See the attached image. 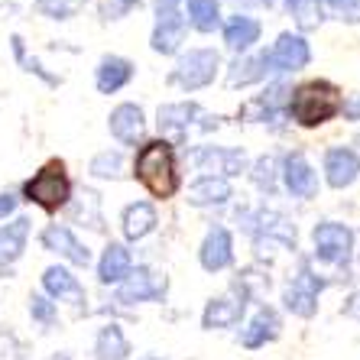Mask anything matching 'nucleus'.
<instances>
[{
  "label": "nucleus",
  "mask_w": 360,
  "mask_h": 360,
  "mask_svg": "<svg viewBox=\"0 0 360 360\" xmlns=\"http://www.w3.org/2000/svg\"><path fill=\"white\" fill-rule=\"evenodd\" d=\"M273 172H276V160H273V156H263V160L257 162V169H253V182L260 185V188H266V192H273Z\"/></svg>",
  "instance_id": "nucleus-34"
},
{
  "label": "nucleus",
  "mask_w": 360,
  "mask_h": 360,
  "mask_svg": "<svg viewBox=\"0 0 360 360\" xmlns=\"http://www.w3.org/2000/svg\"><path fill=\"white\" fill-rule=\"evenodd\" d=\"M130 78H134V65L127 59H120V56H108V59H101L94 82H98L101 94H114V91H120Z\"/></svg>",
  "instance_id": "nucleus-16"
},
{
  "label": "nucleus",
  "mask_w": 360,
  "mask_h": 360,
  "mask_svg": "<svg viewBox=\"0 0 360 360\" xmlns=\"http://www.w3.org/2000/svg\"><path fill=\"white\" fill-rule=\"evenodd\" d=\"M344 114H347V117H351V120H360V98H351V101H347V104H344Z\"/></svg>",
  "instance_id": "nucleus-38"
},
{
  "label": "nucleus",
  "mask_w": 360,
  "mask_h": 360,
  "mask_svg": "<svg viewBox=\"0 0 360 360\" xmlns=\"http://www.w3.org/2000/svg\"><path fill=\"white\" fill-rule=\"evenodd\" d=\"M36 7H39V13H46L52 20H68L84 7V0H39Z\"/></svg>",
  "instance_id": "nucleus-30"
},
{
  "label": "nucleus",
  "mask_w": 360,
  "mask_h": 360,
  "mask_svg": "<svg viewBox=\"0 0 360 360\" xmlns=\"http://www.w3.org/2000/svg\"><path fill=\"white\" fill-rule=\"evenodd\" d=\"M243 315V295L237 299V295H221V299L208 302V309H205V328L208 331H214V328H231L237 325Z\"/></svg>",
  "instance_id": "nucleus-19"
},
{
  "label": "nucleus",
  "mask_w": 360,
  "mask_h": 360,
  "mask_svg": "<svg viewBox=\"0 0 360 360\" xmlns=\"http://www.w3.org/2000/svg\"><path fill=\"white\" fill-rule=\"evenodd\" d=\"M42 247L52 253H59V257H65V260H72L75 266H88V263H91V250L82 247V243L75 240V234L62 224H49L42 231Z\"/></svg>",
  "instance_id": "nucleus-10"
},
{
  "label": "nucleus",
  "mask_w": 360,
  "mask_h": 360,
  "mask_svg": "<svg viewBox=\"0 0 360 360\" xmlns=\"http://www.w3.org/2000/svg\"><path fill=\"white\" fill-rule=\"evenodd\" d=\"M185 4H188V20L198 33H214L221 26L218 0H185Z\"/></svg>",
  "instance_id": "nucleus-26"
},
{
  "label": "nucleus",
  "mask_w": 360,
  "mask_h": 360,
  "mask_svg": "<svg viewBox=\"0 0 360 360\" xmlns=\"http://www.w3.org/2000/svg\"><path fill=\"white\" fill-rule=\"evenodd\" d=\"M315 257L325 263H347L351 260V250H354V234L351 227L338 224V221H325V224L315 227Z\"/></svg>",
  "instance_id": "nucleus-6"
},
{
  "label": "nucleus",
  "mask_w": 360,
  "mask_h": 360,
  "mask_svg": "<svg viewBox=\"0 0 360 360\" xmlns=\"http://www.w3.org/2000/svg\"><path fill=\"white\" fill-rule=\"evenodd\" d=\"M283 182L295 198H315V192H319V176H315V169L309 166V160L302 153H289L285 156Z\"/></svg>",
  "instance_id": "nucleus-9"
},
{
  "label": "nucleus",
  "mask_w": 360,
  "mask_h": 360,
  "mask_svg": "<svg viewBox=\"0 0 360 360\" xmlns=\"http://www.w3.org/2000/svg\"><path fill=\"white\" fill-rule=\"evenodd\" d=\"M260 78H266V65H263V56H257V59H237L227 82L237 88V84H250V82H260Z\"/></svg>",
  "instance_id": "nucleus-29"
},
{
  "label": "nucleus",
  "mask_w": 360,
  "mask_h": 360,
  "mask_svg": "<svg viewBox=\"0 0 360 360\" xmlns=\"http://www.w3.org/2000/svg\"><path fill=\"white\" fill-rule=\"evenodd\" d=\"M30 315H33L36 321H42V325H52V321H56V305H52L49 299H42V295H33V299H30Z\"/></svg>",
  "instance_id": "nucleus-35"
},
{
  "label": "nucleus",
  "mask_w": 360,
  "mask_h": 360,
  "mask_svg": "<svg viewBox=\"0 0 360 360\" xmlns=\"http://www.w3.org/2000/svg\"><path fill=\"white\" fill-rule=\"evenodd\" d=\"M227 198H231V185H227V179H218V176H205L188 188V201L198 205V208H205V205H224Z\"/></svg>",
  "instance_id": "nucleus-23"
},
{
  "label": "nucleus",
  "mask_w": 360,
  "mask_h": 360,
  "mask_svg": "<svg viewBox=\"0 0 360 360\" xmlns=\"http://www.w3.org/2000/svg\"><path fill=\"white\" fill-rule=\"evenodd\" d=\"M23 195H26V201L39 205V208L49 211V214L52 211H59L62 205L68 201V195H72V182H68L65 162L62 160L46 162V166H42L39 172L23 185Z\"/></svg>",
  "instance_id": "nucleus-3"
},
{
  "label": "nucleus",
  "mask_w": 360,
  "mask_h": 360,
  "mask_svg": "<svg viewBox=\"0 0 360 360\" xmlns=\"http://www.w3.org/2000/svg\"><path fill=\"white\" fill-rule=\"evenodd\" d=\"M130 354V344H127L124 331L117 325H108L98 335V360H124Z\"/></svg>",
  "instance_id": "nucleus-27"
},
{
  "label": "nucleus",
  "mask_w": 360,
  "mask_h": 360,
  "mask_svg": "<svg viewBox=\"0 0 360 360\" xmlns=\"http://www.w3.org/2000/svg\"><path fill=\"white\" fill-rule=\"evenodd\" d=\"M134 176L146 185L153 198H172L179 192V169H176V150L169 140H150L143 143L134 160Z\"/></svg>",
  "instance_id": "nucleus-1"
},
{
  "label": "nucleus",
  "mask_w": 360,
  "mask_h": 360,
  "mask_svg": "<svg viewBox=\"0 0 360 360\" xmlns=\"http://www.w3.org/2000/svg\"><path fill=\"white\" fill-rule=\"evenodd\" d=\"M13 208H17V198H10V195H0V218H7Z\"/></svg>",
  "instance_id": "nucleus-39"
},
{
  "label": "nucleus",
  "mask_w": 360,
  "mask_h": 360,
  "mask_svg": "<svg viewBox=\"0 0 360 360\" xmlns=\"http://www.w3.org/2000/svg\"><path fill=\"white\" fill-rule=\"evenodd\" d=\"M260 39V23L253 17H231L224 26V42L231 52H247Z\"/></svg>",
  "instance_id": "nucleus-22"
},
{
  "label": "nucleus",
  "mask_w": 360,
  "mask_h": 360,
  "mask_svg": "<svg viewBox=\"0 0 360 360\" xmlns=\"http://www.w3.org/2000/svg\"><path fill=\"white\" fill-rule=\"evenodd\" d=\"M285 7H289V13L295 17V23L302 30H315L325 20L321 17V0H285Z\"/></svg>",
  "instance_id": "nucleus-28"
},
{
  "label": "nucleus",
  "mask_w": 360,
  "mask_h": 360,
  "mask_svg": "<svg viewBox=\"0 0 360 360\" xmlns=\"http://www.w3.org/2000/svg\"><path fill=\"white\" fill-rule=\"evenodd\" d=\"M325 176H328V185H331V188H347V185H354V179L360 176L357 153L347 150V146H335V150H328Z\"/></svg>",
  "instance_id": "nucleus-13"
},
{
  "label": "nucleus",
  "mask_w": 360,
  "mask_h": 360,
  "mask_svg": "<svg viewBox=\"0 0 360 360\" xmlns=\"http://www.w3.org/2000/svg\"><path fill=\"white\" fill-rule=\"evenodd\" d=\"M198 166L205 172H218V179H224V176H237L247 166V156H243V150H221V146H214V150L201 153Z\"/></svg>",
  "instance_id": "nucleus-18"
},
{
  "label": "nucleus",
  "mask_w": 360,
  "mask_h": 360,
  "mask_svg": "<svg viewBox=\"0 0 360 360\" xmlns=\"http://www.w3.org/2000/svg\"><path fill=\"white\" fill-rule=\"evenodd\" d=\"M26 234H30V221H26V218H17L13 224L0 227V266L13 263L20 253H23Z\"/></svg>",
  "instance_id": "nucleus-24"
},
{
  "label": "nucleus",
  "mask_w": 360,
  "mask_h": 360,
  "mask_svg": "<svg viewBox=\"0 0 360 360\" xmlns=\"http://www.w3.org/2000/svg\"><path fill=\"white\" fill-rule=\"evenodd\" d=\"M321 279L311 273L309 266H302V273L285 285V309L299 315V319H311L319 309V292H321Z\"/></svg>",
  "instance_id": "nucleus-7"
},
{
  "label": "nucleus",
  "mask_w": 360,
  "mask_h": 360,
  "mask_svg": "<svg viewBox=\"0 0 360 360\" xmlns=\"http://www.w3.org/2000/svg\"><path fill=\"white\" fill-rule=\"evenodd\" d=\"M143 360H160V357H143Z\"/></svg>",
  "instance_id": "nucleus-41"
},
{
  "label": "nucleus",
  "mask_w": 360,
  "mask_h": 360,
  "mask_svg": "<svg viewBox=\"0 0 360 360\" xmlns=\"http://www.w3.org/2000/svg\"><path fill=\"white\" fill-rule=\"evenodd\" d=\"M23 357L26 351L20 344V338L13 331H7V328H0V360H23Z\"/></svg>",
  "instance_id": "nucleus-32"
},
{
  "label": "nucleus",
  "mask_w": 360,
  "mask_h": 360,
  "mask_svg": "<svg viewBox=\"0 0 360 360\" xmlns=\"http://www.w3.org/2000/svg\"><path fill=\"white\" fill-rule=\"evenodd\" d=\"M218 65H221V56L214 49H188L182 59L176 62L169 82L185 88V91H198V88H208L218 75Z\"/></svg>",
  "instance_id": "nucleus-4"
},
{
  "label": "nucleus",
  "mask_w": 360,
  "mask_h": 360,
  "mask_svg": "<svg viewBox=\"0 0 360 360\" xmlns=\"http://www.w3.org/2000/svg\"><path fill=\"white\" fill-rule=\"evenodd\" d=\"M192 117H201L198 104H162L160 114H156V124H160L162 134H172L176 140H182L185 127L192 124Z\"/></svg>",
  "instance_id": "nucleus-21"
},
{
  "label": "nucleus",
  "mask_w": 360,
  "mask_h": 360,
  "mask_svg": "<svg viewBox=\"0 0 360 360\" xmlns=\"http://www.w3.org/2000/svg\"><path fill=\"white\" fill-rule=\"evenodd\" d=\"M134 7H140V0H104V4H101V17L104 20H120V17H127Z\"/></svg>",
  "instance_id": "nucleus-33"
},
{
  "label": "nucleus",
  "mask_w": 360,
  "mask_h": 360,
  "mask_svg": "<svg viewBox=\"0 0 360 360\" xmlns=\"http://www.w3.org/2000/svg\"><path fill=\"white\" fill-rule=\"evenodd\" d=\"M143 130H146V120H143V110L136 104H120L110 114V134L117 136L124 146H136L143 140Z\"/></svg>",
  "instance_id": "nucleus-14"
},
{
  "label": "nucleus",
  "mask_w": 360,
  "mask_h": 360,
  "mask_svg": "<svg viewBox=\"0 0 360 360\" xmlns=\"http://www.w3.org/2000/svg\"><path fill=\"white\" fill-rule=\"evenodd\" d=\"M156 224H160V218H156V208H153L150 201H136V205H127L124 208L127 240H143Z\"/></svg>",
  "instance_id": "nucleus-20"
},
{
  "label": "nucleus",
  "mask_w": 360,
  "mask_h": 360,
  "mask_svg": "<svg viewBox=\"0 0 360 360\" xmlns=\"http://www.w3.org/2000/svg\"><path fill=\"white\" fill-rule=\"evenodd\" d=\"M130 269H134L130 250H127L124 243H110L108 250H104V257H101V263H98V279L104 285L124 283V279L130 276Z\"/></svg>",
  "instance_id": "nucleus-15"
},
{
  "label": "nucleus",
  "mask_w": 360,
  "mask_h": 360,
  "mask_svg": "<svg viewBox=\"0 0 360 360\" xmlns=\"http://www.w3.org/2000/svg\"><path fill=\"white\" fill-rule=\"evenodd\" d=\"M162 292H166V279L156 276L153 269L140 266V269H130V276L124 279V285H120L117 299L124 302V305H134V302L160 299Z\"/></svg>",
  "instance_id": "nucleus-8"
},
{
  "label": "nucleus",
  "mask_w": 360,
  "mask_h": 360,
  "mask_svg": "<svg viewBox=\"0 0 360 360\" xmlns=\"http://www.w3.org/2000/svg\"><path fill=\"white\" fill-rule=\"evenodd\" d=\"M185 33H188V20H185L179 10L160 13V17H156V30H153V52L172 56L185 42Z\"/></svg>",
  "instance_id": "nucleus-12"
},
{
  "label": "nucleus",
  "mask_w": 360,
  "mask_h": 360,
  "mask_svg": "<svg viewBox=\"0 0 360 360\" xmlns=\"http://www.w3.org/2000/svg\"><path fill=\"white\" fill-rule=\"evenodd\" d=\"M279 335V319L273 309H260L257 311V319L247 325V331H243V347H263L266 341H273V338Z\"/></svg>",
  "instance_id": "nucleus-25"
},
{
  "label": "nucleus",
  "mask_w": 360,
  "mask_h": 360,
  "mask_svg": "<svg viewBox=\"0 0 360 360\" xmlns=\"http://www.w3.org/2000/svg\"><path fill=\"white\" fill-rule=\"evenodd\" d=\"M120 172V153H101L91 160V176L98 179H110Z\"/></svg>",
  "instance_id": "nucleus-31"
},
{
  "label": "nucleus",
  "mask_w": 360,
  "mask_h": 360,
  "mask_svg": "<svg viewBox=\"0 0 360 360\" xmlns=\"http://www.w3.org/2000/svg\"><path fill=\"white\" fill-rule=\"evenodd\" d=\"M344 315H347V319H354V321H360V292H354L351 299L344 302Z\"/></svg>",
  "instance_id": "nucleus-37"
},
{
  "label": "nucleus",
  "mask_w": 360,
  "mask_h": 360,
  "mask_svg": "<svg viewBox=\"0 0 360 360\" xmlns=\"http://www.w3.org/2000/svg\"><path fill=\"white\" fill-rule=\"evenodd\" d=\"M198 260L208 273H218V269L231 266V260H234V240L227 234V227L208 231V237H205V243H201V250H198Z\"/></svg>",
  "instance_id": "nucleus-11"
},
{
  "label": "nucleus",
  "mask_w": 360,
  "mask_h": 360,
  "mask_svg": "<svg viewBox=\"0 0 360 360\" xmlns=\"http://www.w3.org/2000/svg\"><path fill=\"white\" fill-rule=\"evenodd\" d=\"M328 7L338 13V20L360 23V0H328Z\"/></svg>",
  "instance_id": "nucleus-36"
},
{
  "label": "nucleus",
  "mask_w": 360,
  "mask_h": 360,
  "mask_svg": "<svg viewBox=\"0 0 360 360\" xmlns=\"http://www.w3.org/2000/svg\"><path fill=\"white\" fill-rule=\"evenodd\" d=\"M172 10H179V0H160V4H156V17H160V13H172Z\"/></svg>",
  "instance_id": "nucleus-40"
},
{
  "label": "nucleus",
  "mask_w": 360,
  "mask_h": 360,
  "mask_svg": "<svg viewBox=\"0 0 360 360\" xmlns=\"http://www.w3.org/2000/svg\"><path fill=\"white\" fill-rule=\"evenodd\" d=\"M42 285H46V292L49 295H56V299H72L78 309H82L84 289L65 266H49L46 269V273H42Z\"/></svg>",
  "instance_id": "nucleus-17"
},
{
  "label": "nucleus",
  "mask_w": 360,
  "mask_h": 360,
  "mask_svg": "<svg viewBox=\"0 0 360 360\" xmlns=\"http://www.w3.org/2000/svg\"><path fill=\"white\" fill-rule=\"evenodd\" d=\"M341 108H344L341 88L331 84V82H325V78L299 84V88L292 91V98H289V114H292V120L299 127L328 124L331 117L341 114Z\"/></svg>",
  "instance_id": "nucleus-2"
},
{
  "label": "nucleus",
  "mask_w": 360,
  "mask_h": 360,
  "mask_svg": "<svg viewBox=\"0 0 360 360\" xmlns=\"http://www.w3.org/2000/svg\"><path fill=\"white\" fill-rule=\"evenodd\" d=\"M309 59H311V49L299 33H283L273 42V49L263 52L266 72H299V68L309 65Z\"/></svg>",
  "instance_id": "nucleus-5"
}]
</instances>
